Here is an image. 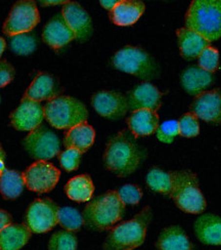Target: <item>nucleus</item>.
<instances>
[{"label":"nucleus","instance_id":"f257e3e1","mask_svg":"<svg viewBox=\"0 0 221 250\" xmlns=\"http://www.w3.org/2000/svg\"><path fill=\"white\" fill-rule=\"evenodd\" d=\"M146 152L130 130H122L107 144L103 163L107 169L121 178L133 173L143 162Z\"/></svg>","mask_w":221,"mask_h":250},{"label":"nucleus","instance_id":"f03ea898","mask_svg":"<svg viewBox=\"0 0 221 250\" xmlns=\"http://www.w3.org/2000/svg\"><path fill=\"white\" fill-rule=\"evenodd\" d=\"M125 205L116 191H108L92 199L83 210V222L89 230L107 231L122 220Z\"/></svg>","mask_w":221,"mask_h":250},{"label":"nucleus","instance_id":"7ed1b4c3","mask_svg":"<svg viewBox=\"0 0 221 250\" xmlns=\"http://www.w3.org/2000/svg\"><path fill=\"white\" fill-rule=\"evenodd\" d=\"M153 212L150 206L136 214L132 220L111 229L103 243L104 250H133L142 245Z\"/></svg>","mask_w":221,"mask_h":250},{"label":"nucleus","instance_id":"20e7f679","mask_svg":"<svg viewBox=\"0 0 221 250\" xmlns=\"http://www.w3.org/2000/svg\"><path fill=\"white\" fill-rule=\"evenodd\" d=\"M185 25L209 42L218 40L221 37V0H194L185 15Z\"/></svg>","mask_w":221,"mask_h":250},{"label":"nucleus","instance_id":"39448f33","mask_svg":"<svg viewBox=\"0 0 221 250\" xmlns=\"http://www.w3.org/2000/svg\"><path fill=\"white\" fill-rule=\"evenodd\" d=\"M44 115L51 126L69 130L85 123L88 118V111L85 105L75 98L58 96L47 101L44 106Z\"/></svg>","mask_w":221,"mask_h":250},{"label":"nucleus","instance_id":"423d86ee","mask_svg":"<svg viewBox=\"0 0 221 250\" xmlns=\"http://www.w3.org/2000/svg\"><path fill=\"white\" fill-rule=\"evenodd\" d=\"M170 197L180 209L187 213H201L206 208V200L199 188L198 176L191 170L173 171V189Z\"/></svg>","mask_w":221,"mask_h":250},{"label":"nucleus","instance_id":"0eeeda50","mask_svg":"<svg viewBox=\"0 0 221 250\" xmlns=\"http://www.w3.org/2000/svg\"><path fill=\"white\" fill-rule=\"evenodd\" d=\"M113 65L119 71L128 73L142 80H152L160 75L156 60L141 47L127 45L113 57Z\"/></svg>","mask_w":221,"mask_h":250},{"label":"nucleus","instance_id":"6e6552de","mask_svg":"<svg viewBox=\"0 0 221 250\" xmlns=\"http://www.w3.org/2000/svg\"><path fill=\"white\" fill-rule=\"evenodd\" d=\"M40 21L35 1L20 0L15 3L3 25V33L9 37L29 33Z\"/></svg>","mask_w":221,"mask_h":250},{"label":"nucleus","instance_id":"1a4fd4ad","mask_svg":"<svg viewBox=\"0 0 221 250\" xmlns=\"http://www.w3.org/2000/svg\"><path fill=\"white\" fill-rule=\"evenodd\" d=\"M59 209L60 207L50 198L36 199L28 207L25 215V225L32 233H46L59 224Z\"/></svg>","mask_w":221,"mask_h":250},{"label":"nucleus","instance_id":"9d476101","mask_svg":"<svg viewBox=\"0 0 221 250\" xmlns=\"http://www.w3.org/2000/svg\"><path fill=\"white\" fill-rule=\"evenodd\" d=\"M23 146L31 157L38 161L54 158L60 151L57 134L44 125H39L37 128L30 131L23 140Z\"/></svg>","mask_w":221,"mask_h":250},{"label":"nucleus","instance_id":"9b49d317","mask_svg":"<svg viewBox=\"0 0 221 250\" xmlns=\"http://www.w3.org/2000/svg\"><path fill=\"white\" fill-rule=\"evenodd\" d=\"M60 176V172L56 166L44 160L31 164L23 173L26 187L39 194L50 192L57 186Z\"/></svg>","mask_w":221,"mask_h":250},{"label":"nucleus","instance_id":"f8f14e48","mask_svg":"<svg viewBox=\"0 0 221 250\" xmlns=\"http://www.w3.org/2000/svg\"><path fill=\"white\" fill-rule=\"evenodd\" d=\"M44 108L39 102L24 97L20 106L10 114V124L20 131H32L44 119Z\"/></svg>","mask_w":221,"mask_h":250},{"label":"nucleus","instance_id":"ddd939ff","mask_svg":"<svg viewBox=\"0 0 221 250\" xmlns=\"http://www.w3.org/2000/svg\"><path fill=\"white\" fill-rule=\"evenodd\" d=\"M91 104L100 116L111 120L121 119L129 111L126 96L116 91H99L93 95Z\"/></svg>","mask_w":221,"mask_h":250},{"label":"nucleus","instance_id":"4468645a","mask_svg":"<svg viewBox=\"0 0 221 250\" xmlns=\"http://www.w3.org/2000/svg\"><path fill=\"white\" fill-rule=\"evenodd\" d=\"M61 16L79 42H85L91 37L93 32L91 18L79 3L69 1L62 7Z\"/></svg>","mask_w":221,"mask_h":250},{"label":"nucleus","instance_id":"2eb2a0df","mask_svg":"<svg viewBox=\"0 0 221 250\" xmlns=\"http://www.w3.org/2000/svg\"><path fill=\"white\" fill-rule=\"evenodd\" d=\"M191 113L208 123H221V91L213 89L199 95L193 101Z\"/></svg>","mask_w":221,"mask_h":250},{"label":"nucleus","instance_id":"dca6fc26","mask_svg":"<svg viewBox=\"0 0 221 250\" xmlns=\"http://www.w3.org/2000/svg\"><path fill=\"white\" fill-rule=\"evenodd\" d=\"M163 93L150 82H143L136 85L127 92V99L129 110H152L157 111L161 108Z\"/></svg>","mask_w":221,"mask_h":250},{"label":"nucleus","instance_id":"f3484780","mask_svg":"<svg viewBox=\"0 0 221 250\" xmlns=\"http://www.w3.org/2000/svg\"><path fill=\"white\" fill-rule=\"evenodd\" d=\"M42 37L50 47L55 49L64 47L75 39L73 31L61 15H57L49 21L44 27Z\"/></svg>","mask_w":221,"mask_h":250},{"label":"nucleus","instance_id":"a211bd4d","mask_svg":"<svg viewBox=\"0 0 221 250\" xmlns=\"http://www.w3.org/2000/svg\"><path fill=\"white\" fill-rule=\"evenodd\" d=\"M195 234L200 242L207 245H221V217L207 213L197 218Z\"/></svg>","mask_w":221,"mask_h":250},{"label":"nucleus","instance_id":"6ab92c4d","mask_svg":"<svg viewBox=\"0 0 221 250\" xmlns=\"http://www.w3.org/2000/svg\"><path fill=\"white\" fill-rule=\"evenodd\" d=\"M181 55L185 60H194L200 57L203 50L210 46V42L196 31L181 28L176 31Z\"/></svg>","mask_w":221,"mask_h":250},{"label":"nucleus","instance_id":"aec40b11","mask_svg":"<svg viewBox=\"0 0 221 250\" xmlns=\"http://www.w3.org/2000/svg\"><path fill=\"white\" fill-rule=\"evenodd\" d=\"M181 85L185 91L192 96H199L212 85L214 76L198 66L186 68L181 76Z\"/></svg>","mask_w":221,"mask_h":250},{"label":"nucleus","instance_id":"412c9836","mask_svg":"<svg viewBox=\"0 0 221 250\" xmlns=\"http://www.w3.org/2000/svg\"><path fill=\"white\" fill-rule=\"evenodd\" d=\"M145 5L140 0H121L109 14L112 23L117 26H131L144 13Z\"/></svg>","mask_w":221,"mask_h":250},{"label":"nucleus","instance_id":"4be33fe9","mask_svg":"<svg viewBox=\"0 0 221 250\" xmlns=\"http://www.w3.org/2000/svg\"><path fill=\"white\" fill-rule=\"evenodd\" d=\"M159 115L152 110H136L131 113L127 119V125L130 132L135 138L146 137L157 131L159 127Z\"/></svg>","mask_w":221,"mask_h":250},{"label":"nucleus","instance_id":"5701e85b","mask_svg":"<svg viewBox=\"0 0 221 250\" xmlns=\"http://www.w3.org/2000/svg\"><path fill=\"white\" fill-rule=\"evenodd\" d=\"M96 131L91 125L82 123L74 126L66 132L64 146L67 149H75L80 153H85L94 143Z\"/></svg>","mask_w":221,"mask_h":250},{"label":"nucleus","instance_id":"b1692460","mask_svg":"<svg viewBox=\"0 0 221 250\" xmlns=\"http://www.w3.org/2000/svg\"><path fill=\"white\" fill-rule=\"evenodd\" d=\"M31 236L32 232L25 224H10L0 232V250H20Z\"/></svg>","mask_w":221,"mask_h":250},{"label":"nucleus","instance_id":"393cba45","mask_svg":"<svg viewBox=\"0 0 221 250\" xmlns=\"http://www.w3.org/2000/svg\"><path fill=\"white\" fill-rule=\"evenodd\" d=\"M159 250H193L194 245L189 241L183 229L178 226L165 228L156 242Z\"/></svg>","mask_w":221,"mask_h":250},{"label":"nucleus","instance_id":"a878e982","mask_svg":"<svg viewBox=\"0 0 221 250\" xmlns=\"http://www.w3.org/2000/svg\"><path fill=\"white\" fill-rule=\"evenodd\" d=\"M24 97L39 103L55 99L58 97V86L54 77L46 73H40L27 88Z\"/></svg>","mask_w":221,"mask_h":250},{"label":"nucleus","instance_id":"bb28decb","mask_svg":"<svg viewBox=\"0 0 221 250\" xmlns=\"http://www.w3.org/2000/svg\"><path fill=\"white\" fill-rule=\"evenodd\" d=\"M65 192L73 201L87 202L91 200L94 186L88 174H80L67 183L65 186Z\"/></svg>","mask_w":221,"mask_h":250},{"label":"nucleus","instance_id":"cd10ccee","mask_svg":"<svg viewBox=\"0 0 221 250\" xmlns=\"http://www.w3.org/2000/svg\"><path fill=\"white\" fill-rule=\"evenodd\" d=\"M23 174L16 170L6 169L0 175V193L5 199H16L25 188Z\"/></svg>","mask_w":221,"mask_h":250},{"label":"nucleus","instance_id":"c85d7f7f","mask_svg":"<svg viewBox=\"0 0 221 250\" xmlns=\"http://www.w3.org/2000/svg\"><path fill=\"white\" fill-rule=\"evenodd\" d=\"M146 185L155 192L170 196L173 189V171L165 172L154 167L146 174Z\"/></svg>","mask_w":221,"mask_h":250},{"label":"nucleus","instance_id":"c756f323","mask_svg":"<svg viewBox=\"0 0 221 250\" xmlns=\"http://www.w3.org/2000/svg\"><path fill=\"white\" fill-rule=\"evenodd\" d=\"M58 223L69 232H77L84 225L83 216L73 207H61L58 213Z\"/></svg>","mask_w":221,"mask_h":250},{"label":"nucleus","instance_id":"7c9ffc66","mask_svg":"<svg viewBox=\"0 0 221 250\" xmlns=\"http://www.w3.org/2000/svg\"><path fill=\"white\" fill-rule=\"evenodd\" d=\"M9 46L15 54L20 56H27L32 54L36 49L37 40L32 34H19L10 37Z\"/></svg>","mask_w":221,"mask_h":250},{"label":"nucleus","instance_id":"2f4dec72","mask_svg":"<svg viewBox=\"0 0 221 250\" xmlns=\"http://www.w3.org/2000/svg\"><path fill=\"white\" fill-rule=\"evenodd\" d=\"M77 238L72 232L59 231L50 237L48 250H77Z\"/></svg>","mask_w":221,"mask_h":250},{"label":"nucleus","instance_id":"473e14b6","mask_svg":"<svg viewBox=\"0 0 221 250\" xmlns=\"http://www.w3.org/2000/svg\"><path fill=\"white\" fill-rule=\"evenodd\" d=\"M180 134L184 138H195L200 133V124L198 118L191 112L184 114L178 121Z\"/></svg>","mask_w":221,"mask_h":250},{"label":"nucleus","instance_id":"72a5a7b5","mask_svg":"<svg viewBox=\"0 0 221 250\" xmlns=\"http://www.w3.org/2000/svg\"><path fill=\"white\" fill-rule=\"evenodd\" d=\"M219 66V51L212 46H209L203 50L199 57V67L203 70L213 73Z\"/></svg>","mask_w":221,"mask_h":250},{"label":"nucleus","instance_id":"f704fd0d","mask_svg":"<svg viewBox=\"0 0 221 250\" xmlns=\"http://www.w3.org/2000/svg\"><path fill=\"white\" fill-rule=\"evenodd\" d=\"M180 134V125L176 120H168L163 122L157 129V138L164 144H172Z\"/></svg>","mask_w":221,"mask_h":250},{"label":"nucleus","instance_id":"c9c22d12","mask_svg":"<svg viewBox=\"0 0 221 250\" xmlns=\"http://www.w3.org/2000/svg\"><path fill=\"white\" fill-rule=\"evenodd\" d=\"M117 193L124 205L138 204L142 197V191L138 186L134 185H125L120 188Z\"/></svg>","mask_w":221,"mask_h":250},{"label":"nucleus","instance_id":"e433bc0d","mask_svg":"<svg viewBox=\"0 0 221 250\" xmlns=\"http://www.w3.org/2000/svg\"><path fill=\"white\" fill-rule=\"evenodd\" d=\"M81 154L78 150L67 149L60 154V163L66 171L78 169L81 162Z\"/></svg>","mask_w":221,"mask_h":250},{"label":"nucleus","instance_id":"4c0bfd02","mask_svg":"<svg viewBox=\"0 0 221 250\" xmlns=\"http://www.w3.org/2000/svg\"><path fill=\"white\" fill-rule=\"evenodd\" d=\"M15 77V69L7 61H0V87L6 86Z\"/></svg>","mask_w":221,"mask_h":250},{"label":"nucleus","instance_id":"58836bf2","mask_svg":"<svg viewBox=\"0 0 221 250\" xmlns=\"http://www.w3.org/2000/svg\"><path fill=\"white\" fill-rule=\"evenodd\" d=\"M13 222V217L7 211L1 209L0 208V232H1L5 227L12 224Z\"/></svg>","mask_w":221,"mask_h":250},{"label":"nucleus","instance_id":"ea45409f","mask_svg":"<svg viewBox=\"0 0 221 250\" xmlns=\"http://www.w3.org/2000/svg\"><path fill=\"white\" fill-rule=\"evenodd\" d=\"M69 1H66V0H42L40 1V5L41 6H52V5H60V4H67Z\"/></svg>","mask_w":221,"mask_h":250},{"label":"nucleus","instance_id":"a19ab883","mask_svg":"<svg viewBox=\"0 0 221 250\" xmlns=\"http://www.w3.org/2000/svg\"><path fill=\"white\" fill-rule=\"evenodd\" d=\"M119 1H117V0H110V1H108V0H100V5L103 7V8H106V9H108V10H111L117 5V3H118Z\"/></svg>","mask_w":221,"mask_h":250},{"label":"nucleus","instance_id":"79ce46f5","mask_svg":"<svg viewBox=\"0 0 221 250\" xmlns=\"http://www.w3.org/2000/svg\"><path fill=\"white\" fill-rule=\"evenodd\" d=\"M5 46H6L5 40L2 37H0V57H1V55L3 54V51L5 49Z\"/></svg>","mask_w":221,"mask_h":250},{"label":"nucleus","instance_id":"37998d69","mask_svg":"<svg viewBox=\"0 0 221 250\" xmlns=\"http://www.w3.org/2000/svg\"><path fill=\"white\" fill-rule=\"evenodd\" d=\"M5 170H6V168H5L4 159H0V175H1Z\"/></svg>","mask_w":221,"mask_h":250},{"label":"nucleus","instance_id":"c03bdc74","mask_svg":"<svg viewBox=\"0 0 221 250\" xmlns=\"http://www.w3.org/2000/svg\"><path fill=\"white\" fill-rule=\"evenodd\" d=\"M4 158H5V153L1 148V146H0V159H4Z\"/></svg>","mask_w":221,"mask_h":250}]
</instances>
